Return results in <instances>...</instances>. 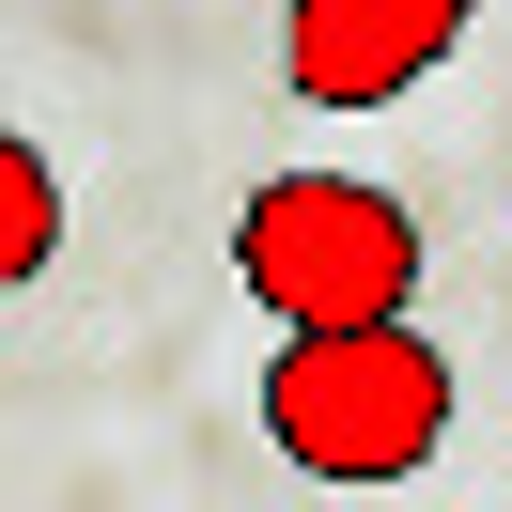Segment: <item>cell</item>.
Masks as SVG:
<instances>
[{
    "label": "cell",
    "instance_id": "obj_4",
    "mask_svg": "<svg viewBox=\"0 0 512 512\" xmlns=\"http://www.w3.org/2000/svg\"><path fill=\"white\" fill-rule=\"evenodd\" d=\"M47 264H63V171H47L32 140L0 125V295H16V280H47Z\"/></svg>",
    "mask_w": 512,
    "mask_h": 512
},
{
    "label": "cell",
    "instance_id": "obj_3",
    "mask_svg": "<svg viewBox=\"0 0 512 512\" xmlns=\"http://www.w3.org/2000/svg\"><path fill=\"white\" fill-rule=\"evenodd\" d=\"M481 0H280V78L295 109H388L466 47Z\"/></svg>",
    "mask_w": 512,
    "mask_h": 512
},
{
    "label": "cell",
    "instance_id": "obj_1",
    "mask_svg": "<svg viewBox=\"0 0 512 512\" xmlns=\"http://www.w3.org/2000/svg\"><path fill=\"white\" fill-rule=\"evenodd\" d=\"M435 435H450V357L419 342V311L280 326V357H264V450L295 481H419Z\"/></svg>",
    "mask_w": 512,
    "mask_h": 512
},
{
    "label": "cell",
    "instance_id": "obj_2",
    "mask_svg": "<svg viewBox=\"0 0 512 512\" xmlns=\"http://www.w3.org/2000/svg\"><path fill=\"white\" fill-rule=\"evenodd\" d=\"M233 280L264 326H388L419 311V218L357 171H264L233 218Z\"/></svg>",
    "mask_w": 512,
    "mask_h": 512
}]
</instances>
